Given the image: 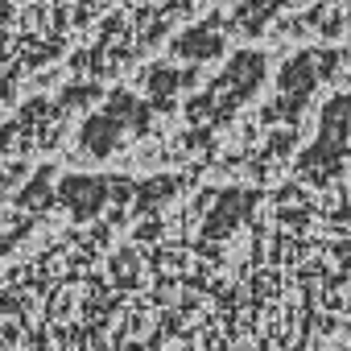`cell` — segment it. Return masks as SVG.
<instances>
[{
	"mask_svg": "<svg viewBox=\"0 0 351 351\" xmlns=\"http://www.w3.org/2000/svg\"><path fill=\"white\" fill-rule=\"evenodd\" d=\"M108 178H99V173H71V178L58 182V199L62 207H71L75 219H91L108 207Z\"/></svg>",
	"mask_w": 351,
	"mask_h": 351,
	"instance_id": "cell-1",
	"label": "cell"
},
{
	"mask_svg": "<svg viewBox=\"0 0 351 351\" xmlns=\"http://www.w3.org/2000/svg\"><path fill=\"white\" fill-rule=\"evenodd\" d=\"M120 136H124L120 120L104 108V112H95V116L83 124V132H79V149H83L87 157H108V153L120 145Z\"/></svg>",
	"mask_w": 351,
	"mask_h": 351,
	"instance_id": "cell-2",
	"label": "cell"
},
{
	"mask_svg": "<svg viewBox=\"0 0 351 351\" xmlns=\"http://www.w3.org/2000/svg\"><path fill=\"white\" fill-rule=\"evenodd\" d=\"M261 75H265V58L256 50H240L228 62V87H232V95H248L261 83Z\"/></svg>",
	"mask_w": 351,
	"mask_h": 351,
	"instance_id": "cell-3",
	"label": "cell"
},
{
	"mask_svg": "<svg viewBox=\"0 0 351 351\" xmlns=\"http://www.w3.org/2000/svg\"><path fill=\"white\" fill-rule=\"evenodd\" d=\"M173 50H178L182 58L203 62V58H215V54L223 50V42H219V34H215L211 25H203V29H186L178 42H173Z\"/></svg>",
	"mask_w": 351,
	"mask_h": 351,
	"instance_id": "cell-4",
	"label": "cell"
},
{
	"mask_svg": "<svg viewBox=\"0 0 351 351\" xmlns=\"http://www.w3.org/2000/svg\"><path fill=\"white\" fill-rule=\"evenodd\" d=\"M314 83H318V75H314V54H302V58L285 62V71H281V91H285V95L306 99Z\"/></svg>",
	"mask_w": 351,
	"mask_h": 351,
	"instance_id": "cell-5",
	"label": "cell"
},
{
	"mask_svg": "<svg viewBox=\"0 0 351 351\" xmlns=\"http://www.w3.org/2000/svg\"><path fill=\"white\" fill-rule=\"evenodd\" d=\"M347 124H351V99L339 95V99H330L326 112H322V145H339L343 132H347Z\"/></svg>",
	"mask_w": 351,
	"mask_h": 351,
	"instance_id": "cell-6",
	"label": "cell"
},
{
	"mask_svg": "<svg viewBox=\"0 0 351 351\" xmlns=\"http://www.w3.org/2000/svg\"><path fill=\"white\" fill-rule=\"evenodd\" d=\"M116 120H120V128H128V132H141L145 128V120H149V112L132 99V95H112V108H108Z\"/></svg>",
	"mask_w": 351,
	"mask_h": 351,
	"instance_id": "cell-7",
	"label": "cell"
},
{
	"mask_svg": "<svg viewBox=\"0 0 351 351\" xmlns=\"http://www.w3.org/2000/svg\"><path fill=\"white\" fill-rule=\"evenodd\" d=\"M50 173H54V169H38V173H34V182L21 191V207L42 211V207L50 203Z\"/></svg>",
	"mask_w": 351,
	"mask_h": 351,
	"instance_id": "cell-8",
	"label": "cell"
},
{
	"mask_svg": "<svg viewBox=\"0 0 351 351\" xmlns=\"http://www.w3.org/2000/svg\"><path fill=\"white\" fill-rule=\"evenodd\" d=\"M149 87H153V95H169L178 87V71H149Z\"/></svg>",
	"mask_w": 351,
	"mask_h": 351,
	"instance_id": "cell-9",
	"label": "cell"
},
{
	"mask_svg": "<svg viewBox=\"0 0 351 351\" xmlns=\"http://www.w3.org/2000/svg\"><path fill=\"white\" fill-rule=\"evenodd\" d=\"M169 191H173V182H161V178L145 182V191H141V207H153L157 199H169Z\"/></svg>",
	"mask_w": 351,
	"mask_h": 351,
	"instance_id": "cell-10",
	"label": "cell"
},
{
	"mask_svg": "<svg viewBox=\"0 0 351 351\" xmlns=\"http://www.w3.org/2000/svg\"><path fill=\"white\" fill-rule=\"evenodd\" d=\"M165 5H178V0H165Z\"/></svg>",
	"mask_w": 351,
	"mask_h": 351,
	"instance_id": "cell-11",
	"label": "cell"
}]
</instances>
